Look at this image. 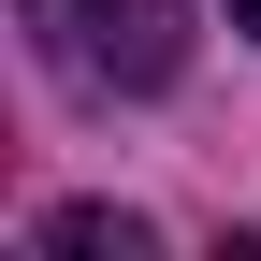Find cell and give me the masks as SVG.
<instances>
[{
  "mask_svg": "<svg viewBox=\"0 0 261 261\" xmlns=\"http://www.w3.org/2000/svg\"><path fill=\"white\" fill-rule=\"evenodd\" d=\"M44 247H58V261H145V218H116V203H58Z\"/></svg>",
  "mask_w": 261,
  "mask_h": 261,
  "instance_id": "2",
  "label": "cell"
},
{
  "mask_svg": "<svg viewBox=\"0 0 261 261\" xmlns=\"http://www.w3.org/2000/svg\"><path fill=\"white\" fill-rule=\"evenodd\" d=\"M232 29H261V0H232Z\"/></svg>",
  "mask_w": 261,
  "mask_h": 261,
  "instance_id": "3",
  "label": "cell"
},
{
  "mask_svg": "<svg viewBox=\"0 0 261 261\" xmlns=\"http://www.w3.org/2000/svg\"><path fill=\"white\" fill-rule=\"evenodd\" d=\"M29 29L87 102H145L189 73V0H29Z\"/></svg>",
  "mask_w": 261,
  "mask_h": 261,
  "instance_id": "1",
  "label": "cell"
}]
</instances>
